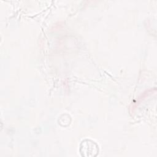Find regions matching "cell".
Listing matches in <instances>:
<instances>
[{"instance_id":"6da1fadb","label":"cell","mask_w":157,"mask_h":157,"mask_svg":"<svg viewBox=\"0 0 157 157\" xmlns=\"http://www.w3.org/2000/svg\"><path fill=\"white\" fill-rule=\"evenodd\" d=\"M80 152L83 156H96L99 153V147L97 144L92 140L85 139L80 145Z\"/></svg>"}]
</instances>
